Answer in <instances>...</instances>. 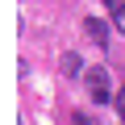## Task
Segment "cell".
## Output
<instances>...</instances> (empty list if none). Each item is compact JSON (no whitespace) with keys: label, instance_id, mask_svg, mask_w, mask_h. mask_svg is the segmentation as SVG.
Listing matches in <instances>:
<instances>
[{"label":"cell","instance_id":"cell-1","mask_svg":"<svg viewBox=\"0 0 125 125\" xmlns=\"http://www.w3.org/2000/svg\"><path fill=\"white\" fill-rule=\"evenodd\" d=\"M83 88H88V96H92L96 104H108V100H117V92H113V79H108V71H104V67H88V75H83Z\"/></svg>","mask_w":125,"mask_h":125},{"label":"cell","instance_id":"cell-2","mask_svg":"<svg viewBox=\"0 0 125 125\" xmlns=\"http://www.w3.org/2000/svg\"><path fill=\"white\" fill-rule=\"evenodd\" d=\"M108 25H113V21H100V17H88V21H83V29H88V38H92V42H96L100 50L108 46Z\"/></svg>","mask_w":125,"mask_h":125},{"label":"cell","instance_id":"cell-3","mask_svg":"<svg viewBox=\"0 0 125 125\" xmlns=\"http://www.w3.org/2000/svg\"><path fill=\"white\" fill-rule=\"evenodd\" d=\"M108 21H113V29L125 33V0H113V4H108Z\"/></svg>","mask_w":125,"mask_h":125},{"label":"cell","instance_id":"cell-4","mask_svg":"<svg viewBox=\"0 0 125 125\" xmlns=\"http://www.w3.org/2000/svg\"><path fill=\"white\" fill-rule=\"evenodd\" d=\"M62 75H88L83 62H79V54H67V58H62Z\"/></svg>","mask_w":125,"mask_h":125},{"label":"cell","instance_id":"cell-5","mask_svg":"<svg viewBox=\"0 0 125 125\" xmlns=\"http://www.w3.org/2000/svg\"><path fill=\"white\" fill-rule=\"evenodd\" d=\"M117 113H121V121H125V88L117 92Z\"/></svg>","mask_w":125,"mask_h":125},{"label":"cell","instance_id":"cell-6","mask_svg":"<svg viewBox=\"0 0 125 125\" xmlns=\"http://www.w3.org/2000/svg\"><path fill=\"white\" fill-rule=\"evenodd\" d=\"M75 125H96V121H92L88 113H79V117H75Z\"/></svg>","mask_w":125,"mask_h":125}]
</instances>
